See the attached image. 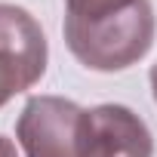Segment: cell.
<instances>
[{
	"instance_id": "obj_4",
	"label": "cell",
	"mask_w": 157,
	"mask_h": 157,
	"mask_svg": "<svg viewBox=\"0 0 157 157\" xmlns=\"http://www.w3.org/2000/svg\"><path fill=\"white\" fill-rule=\"evenodd\" d=\"M80 157H154V139L132 108L96 105L83 111Z\"/></svg>"
},
{
	"instance_id": "obj_5",
	"label": "cell",
	"mask_w": 157,
	"mask_h": 157,
	"mask_svg": "<svg viewBox=\"0 0 157 157\" xmlns=\"http://www.w3.org/2000/svg\"><path fill=\"white\" fill-rule=\"evenodd\" d=\"M132 3H136V0H65L68 16H77V19H99V16L126 10Z\"/></svg>"
},
{
	"instance_id": "obj_7",
	"label": "cell",
	"mask_w": 157,
	"mask_h": 157,
	"mask_svg": "<svg viewBox=\"0 0 157 157\" xmlns=\"http://www.w3.org/2000/svg\"><path fill=\"white\" fill-rule=\"evenodd\" d=\"M151 90H154V102H157V65L151 68Z\"/></svg>"
},
{
	"instance_id": "obj_6",
	"label": "cell",
	"mask_w": 157,
	"mask_h": 157,
	"mask_svg": "<svg viewBox=\"0 0 157 157\" xmlns=\"http://www.w3.org/2000/svg\"><path fill=\"white\" fill-rule=\"evenodd\" d=\"M0 157H19L13 139H6V136H0Z\"/></svg>"
},
{
	"instance_id": "obj_1",
	"label": "cell",
	"mask_w": 157,
	"mask_h": 157,
	"mask_svg": "<svg viewBox=\"0 0 157 157\" xmlns=\"http://www.w3.org/2000/svg\"><path fill=\"white\" fill-rule=\"evenodd\" d=\"M65 43L77 62L93 71H123L145 59V52L154 43L151 3L136 0L132 6L99 19L65 16Z\"/></svg>"
},
{
	"instance_id": "obj_3",
	"label": "cell",
	"mask_w": 157,
	"mask_h": 157,
	"mask_svg": "<svg viewBox=\"0 0 157 157\" xmlns=\"http://www.w3.org/2000/svg\"><path fill=\"white\" fill-rule=\"evenodd\" d=\"M83 108L59 96H34L19 114L16 139L25 157H80Z\"/></svg>"
},
{
	"instance_id": "obj_2",
	"label": "cell",
	"mask_w": 157,
	"mask_h": 157,
	"mask_svg": "<svg viewBox=\"0 0 157 157\" xmlns=\"http://www.w3.org/2000/svg\"><path fill=\"white\" fill-rule=\"evenodd\" d=\"M46 59V34L37 19L22 6L0 3V108L40 80Z\"/></svg>"
}]
</instances>
